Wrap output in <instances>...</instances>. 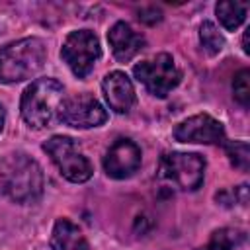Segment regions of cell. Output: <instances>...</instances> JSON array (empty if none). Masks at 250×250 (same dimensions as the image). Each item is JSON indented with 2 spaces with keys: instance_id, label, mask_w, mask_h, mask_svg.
Segmentation results:
<instances>
[{
  "instance_id": "5bb4252c",
  "label": "cell",
  "mask_w": 250,
  "mask_h": 250,
  "mask_svg": "<svg viewBox=\"0 0 250 250\" xmlns=\"http://www.w3.org/2000/svg\"><path fill=\"white\" fill-rule=\"evenodd\" d=\"M78 240H80V229L72 221L59 219L55 223L51 234V250H70Z\"/></svg>"
},
{
  "instance_id": "603a6c76",
  "label": "cell",
  "mask_w": 250,
  "mask_h": 250,
  "mask_svg": "<svg viewBox=\"0 0 250 250\" xmlns=\"http://www.w3.org/2000/svg\"><path fill=\"white\" fill-rule=\"evenodd\" d=\"M4 119H6V115H4V107L0 105V131L4 129Z\"/></svg>"
},
{
  "instance_id": "8992f818",
  "label": "cell",
  "mask_w": 250,
  "mask_h": 250,
  "mask_svg": "<svg viewBox=\"0 0 250 250\" xmlns=\"http://www.w3.org/2000/svg\"><path fill=\"white\" fill-rule=\"evenodd\" d=\"M100 57H102L100 39L90 29H76L68 33L61 49V59L78 78L88 76Z\"/></svg>"
},
{
  "instance_id": "ac0fdd59",
  "label": "cell",
  "mask_w": 250,
  "mask_h": 250,
  "mask_svg": "<svg viewBox=\"0 0 250 250\" xmlns=\"http://www.w3.org/2000/svg\"><path fill=\"white\" fill-rule=\"evenodd\" d=\"M232 92H234V100L248 107L250 105V70L242 68L236 72L234 80H232Z\"/></svg>"
},
{
  "instance_id": "6da1fadb",
  "label": "cell",
  "mask_w": 250,
  "mask_h": 250,
  "mask_svg": "<svg viewBox=\"0 0 250 250\" xmlns=\"http://www.w3.org/2000/svg\"><path fill=\"white\" fill-rule=\"evenodd\" d=\"M45 176L37 160L23 152L8 154L0 162V191L16 203H33L41 197Z\"/></svg>"
},
{
  "instance_id": "9c48e42d",
  "label": "cell",
  "mask_w": 250,
  "mask_h": 250,
  "mask_svg": "<svg viewBox=\"0 0 250 250\" xmlns=\"http://www.w3.org/2000/svg\"><path fill=\"white\" fill-rule=\"evenodd\" d=\"M174 139L180 143H203V145H223L225 143V127L221 121L207 113H197L174 129Z\"/></svg>"
},
{
  "instance_id": "5b68a950",
  "label": "cell",
  "mask_w": 250,
  "mask_h": 250,
  "mask_svg": "<svg viewBox=\"0 0 250 250\" xmlns=\"http://www.w3.org/2000/svg\"><path fill=\"white\" fill-rule=\"evenodd\" d=\"M135 78L148 90V94L156 98H166L182 78V72L178 70L172 55L158 53L148 61H143L133 66Z\"/></svg>"
},
{
  "instance_id": "7402d4cb",
  "label": "cell",
  "mask_w": 250,
  "mask_h": 250,
  "mask_svg": "<svg viewBox=\"0 0 250 250\" xmlns=\"http://www.w3.org/2000/svg\"><path fill=\"white\" fill-rule=\"evenodd\" d=\"M72 250H90V246H88V242H86L84 238H80V240L72 246Z\"/></svg>"
},
{
  "instance_id": "7c38bea8",
  "label": "cell",
  "mask_w": 250,
  "mask_h": 250,
  "mask_svg": "<svg viewBox=\"0 0 250 250\" xmlns=\"http://www.w3.org/2000/svg\"><path fill=\"white\" fill-rule=\"evenodd\" d=\"M107 41H109L113 57L119 62L131 61L145 47V37L141 33H137L125 21H117V23L111 25V29L107 31Z\"/></svg>"
},
{
  "instance_id": "7a4b0ae2",
  "label": "cell",
  "mask_w": 250,
  "mask_h": 250,
  "mask_svg": "<svg viewBox=\"0 0 250 250\" xmlns=\"http://www.w3.org/2000/svg\"><path fill=\"white\" fill-rule=\"evenodd\" d=\"M47 59V47L39 37H23L0 49V82L14 84L35 76Z\"/></svg>"
},
{
  "instance_id": "8fae6325",
  "label": "cell",
  "mask_w": 250,
  "mask_h": 250,
  "mask_svg": "<svg viewBox=\"0 0 250 250\" xmlns=\"http://www.w3.org/2000/svg\"><path fill=\"white\" fill-rule=\"evenodd\" d=\"M102 90H104L107 105L117 113H127L133 107L135 98H137L131 78L121 70L109 72L102 82Z\"/></svg>"
},
{
  "instance_id": "44dd1931",
  "label": "cell",
  "mask_w": 250,
  "mask_h": 250,
  "mask_svg": "<svg viewBox=\"0 0 250 250\" xmlns=\"http://www.w3.org/2000/svg\"><path fill=\"white\" fill-rule=\"evenodd\" d=\"M248 35H250V29H246L244 35H242V51H244L246 55L250 53V47H248Z\"/></svg>"
},
{
  "instance_id": "3957f363",
  "label": "cell",
  "mask_w": 250,
  "mask_h": 250,
  "mask_svg": "<svg viewBox=\"0 0 250 250\" xmlns=\"http://www.w3.org/2000/svg\"><path fill=\"white\" fill-rule=\"evenodd\" d=\"M64 100V88L55 78H37L21 94L20 111L21 119L33 127L43 129L59 117L61 104Z\"/></svg>"
},
{
  "instance_id": "2e32d148",
  "label": "cell",
  "mask_w": 250,
  "mask_h": 250,
  "mask_svg": "<svg viewBox=\"0 0 250 250\" xmlns=\"http://www.w3.org/2000/svg\"><path fill=\"white\" fill-rule=\"evenodd\" d=\"M199 41L207 55H217L225 47V37L219 33V29L213 21H203L199 25Z\"/></svg>"
},
{
  "instance_id": "277c9868",
  "label": "cell",
  "mask_w": 250,
  "mask_h": 250,
  "mask_svg": "<svg viewBox=\"0 0 250 250\" xmlns=\"http://www.w3.org/2000/svg\"><path fill=\"white\" fill-rule=\"evenodd\" d=\"M43 150L51 156V160L55 162L59 172L68 182L82 184L92 178L94 168H92L90 160L82 154V150L74 139H70L66 135H55L43 143Z\"/></svg>"
},
{
  "instance_id": "9a60e30c",
  "label": "cell",
  "mask_w": 250,
  "mask_h": 250,
  "mask_svg": "<svg viewBox=\"0 0 250 250\" xmlns=\"http://www.w3.org/2000/svg\"><path fill=\"white\" fill-rule=\"evenodd\" d=\"M244 230L238 229H219L211 234L209 242L197 250H232L244 242Z\"/></svg>"
},
{
  "instance_id": "4fadbf2b",
  "label": "cell",
  "mask_w": 250,
  "mask_h": 250,
  "mask_svg": "<svg viewBox=\"0 0 250 250\" xmlns=\"http://www.w3.org/2000/svg\"><path fill=\"white\" fill-rule=\"evenodd\" d=\"M246 12H248V4L246 2L223 0V2H217V6H215V14H217L221 25L225 29H229V31H234L246 20Z\"/></svg>"
},
{
  "instance_id": "e0dca14e",
  "label": "cell",
  "mask_w": 250,
  "mask_h": 250,
  "mask_svg": "<svg viewBox=\"0 0 250 250\" xmlns=\"http://www.w3.org/2000/svg\"><path fill=\"white\" fill-rule=\"evenodd\" d=\"M223 145H225V152L234 168H238V170L250 168V146L246 141H229Z\"/></svg>"
},
{
  "instance_id": "52a82bcc",
  "label": "cell",
  "mask_w": 250,
  "mask_h": 250,
  "mask_svg": "<svg viewBox=\"0 0 250 250\" xmlns=\"http://www.w3.org/2000/svg\"><path fill=\"white\" fill-rule=\"evenodd\" d=\"M158 174L180 189L193 191L203 184L205 158L197 152H168L160 160Z\"/></svg>"
},
{
  "instance_id": "30bf717a",
  "label": "cell",
  "mask_w": 250,
  "mask_h": 250,
  "mask_svg": "<svg viewBox=\"0 0 250 250\" xmlns=\"http://www.w3.org/2000/svg\"><path fill=\"white\" fill-rule=\"evenodd\" d=\"M141 168V148L129 139H117L104 156V170L109 178L125 180Z\"/></svg>"
},
{
  "instance_id": "ffe728a7",
  "label": "cell",
  "mask_w": 250,
  "mask_h": 250,
  "mask_svg": "<svg viewBox=\"0 0 250 250\" xmlns=\"http://www.w3.org/2000/svg\"><path fill=\"white\" fill-rule=\"evenodd\" d=\"M139 20H141L143 23L154 25L156 21H160V20H162V12H160V10H156V8H143V10L139 12Z\"/></svg>"
},
{
  "instance_id": "d6986e66",
  "label": "cell",
  "mask_w": 250,
  "mask_h": 250,
  "mask_svg": "<svg viewBox=\"0 0 250 250\" xmlns=\"http://www.w3.org/2000/svg\"><path fill=\"white\" fill-rule=\"evenodd\" d=\"M217 201H221L223 205H232V203L246 205L248 203V186L246 184H240L234 189L221 191V193H217Z\"/></svg>"
},
{
  "instance_id": "ba28073f",
  "label": "cell",
  "mask_w": 250,
  "mask_h": 250,
  "mask_svg": "<svg viewBox=\"0 0 250 250\" xmlns=\"http://www.w3.org/2000/svg\"><path fill=\"white\" fill-rule=\"evenodd\" d=\"M59 119L76 129H92L107 121V111L94 96L80 94L62 100L59 109Z\"/></svg>"
}]
</instances>
